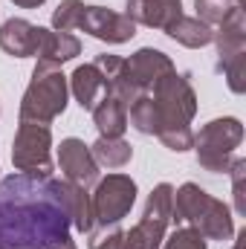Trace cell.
<instances>
[{
    "instance_id": "4fadbf2b",
    "label": "cell",
    "mask_w": 246,
    "mask_h": 249,
    "mask_svg": "<svg viewBox=\"0 0 246 249\" xmlns=\"http://www.w3.org/2000/svg\"><path fill=\"white\" fill-rule=\"evenodd\" d=\"M133 23L151 26V29H168L174 20L183 18V0H127L124 12Z\"/></svg>"
},
{
    "instance_id": "8992f818",
    "label": "cell",
    "mask_w": 246,
    "mask_h": 249,
    "mask_svg": "<svg viewBox=\"0 0 246 249\" xmlns=\"http://www.w3.org/2000/svg\"><path fill=\"white\" fill-rule=\"evenodd\" d=\"M171 214H174V186L159 183L148 194L142 220L130 232H122L119 249H159L165 241V229L171 226Z\"/></svg>"
},
{
    "instance_id": "8fae6325",
    "label": "cell",
    "mask_w": 246,
    "mask_h": 249,
    "mask_svg": "<svg viewBox=\"0 0 246 249\" xmlns=\"http://www.w3.org/2000/svg\"><path fill=\"white\" fill-rule=\"evenodd\" d=\"M124 64H127V75H130V81H133V87H136L139 93H151L154 84H157L165 72L174 70L171 58H168L162 50H154V47L136 50L130 58H124Z\"/></svg>"
},
{
    "instance_id": "603a6c76",
    "label": "cell",
    "mask_w": 246,
    "mask_h": 249,
    "mask_svg": "<svg viewBox=\"0 0 246 249\" xmlns=\"http://www.w3.org/2000/svg\"><path fill=\"white\" fill-rule=\"evenodd\" d=\"M81 12H84L81 0H61L58 9L53 12V29L55 32H72V29H78Z\"/></svg>"
},
{
    "instance_id": "30bf717a",
    "label": "cell",
    "mask_w": 246,
    "mask_h": 249,
    "mask_svg": "<svg viewBox=\"0 0 246 249\" xmlns=\"http://www.w3.org/2000/svg\"><path fill=\"white\" fill-rule=\"evenodd\" d=\"M58 168H61L64 180L75 183V186L87 188L99 183V165L90 154V145H84L75 136H67L58 145Z\"/></svg>"
},
{
    "instance_id": "ffe728a7",
    "label": "cell",
    "mask_w": 246,
    "mask_h": 249,
    "mask_svg": "<svg viewBox=\"0 0 246 249\" xmlns=\"http://www.w3.org/2000/svg\"><path fill=\"white\" fill-rule=\"evenodd\" d=\"M64 194H67V203H70V217H72V226L78 232H90L96 226L93 220V203H90V194L87 188L75 186V183H67L64 180Z\"/></svg>"
},
{
    "instance_id": "277c9868",
    "label": "cell",
    "mask_w": 246,
    "mask_h": 249,
    "mask_svg": "<svg viewBox=\"0 0 246 249\" xmlns=\"http://www.w3.org/2000/svg\"><path fill=\"white\" fill-rule=\"evenodd\" d=\"M67 96H70V84L61 67L38 61L32 70L29 87L20 99V122L50 124L67 110Z\"/></svg>"
},
{
    "instance_id": "52a82bcc",
    "label": "cell",
    "mask_w": 246,
    "mask_h": 249,
    "mask_svg": "<svg viewBox=\"0 0 246 249\" xmlns=\"http://www.w3.org/2000/svg\"><path fill=\"white\" fill-rule=\"evenodd\" d=\"M12 162L20 174L53 177V130H50V124H18V133L12 142Z\"/></svg>"
},
{
    "instance_id": "9a60e30c",
    "label": "cell",
    "mask_w": 246,
    "mask_h": 249,
    "mask_svg": "<svg viewBox=\"0 0 246 249\" xmlns=\"http://www.w3.org/2000/svg\"><path fill=\"white\" fill-rule=\"evenodd\" d=\"M67 84H70L75 102L81 105V110H93L96 102L107 93V87H105V75L99 72L96 64H81V67H75V72L67 78Z\"/></svg>"
},
{
    "instance_id": "7c38bea8",
    "label": "cell",
    "mask_w": 246,
    "mask_h": 249,
    "mask_svg": "<svg viewBox=\"0 0 246 249\" xmlns=\"http://www.w3.org/2000/svg\"><path fill=\"white\" fill-rule=\"evenodd\" d=\"M41 29L23 18H9L0 26V50L12 58H32L38 55V44H41Z\"/></svg>"
},
{
    "instance_id": "ba28073f",
    "label": "cell",
    "mask_w": 246,
    "mask_h": 249,
    "mask_svg": "<svg viewBox=\"0 0 246 249\" xmlns=\"http://www.w3.org/2000/svg\"><path fill=\"white\" fill-rule=\"evenodd\" d=\"M90 203H93V220L99 226L122 223V217L130 214L136 203V183L127 174H107L105 180L96 183Z\"/></svg>"
},
{
    "instance_id": "484cf974",
    "label": "cell",
    "mask_w": 246,
    "mask_h": 249,
    "mask_svg": "<svg viewBox=\"0 0 246 249\" xmlns=\"http://www.w3.org/2000/svg\"><path fill=\"white\" fill-rule=\"evenodd\" d=\"M90 241H87V247L90 249H119L122 244V226L119 223H113V226H93L90 232Z\"/></svg>"
},
{
    "instance_id": "7402d4cb",
    "label": "cell",
    "mask_w": 246,
    "mask_h": 249,
    "mask_svg": "<svg viewBox=\"0 0 246 249\" xmlns=\"http://www.w3.org/2000/svg\"><path fill=\"white\" fill-rule=\"evenodd\" d=\"M235 6H241V3H232V0H194L197 18H200L203 23H209V26H220V23L232 15Z\"/></svg>"
},
{
    "instance_id": "6da1fadb",
    "label": "cell",
    "mask_w": 246,
    "mask_h": 249,
    "mask_svg": "<svg viewBox=\"0 0 246 249\" xmlns=\"http://www.w3.org/2000/svg\"><path fill=\"white\" fill-rule=\"evenodd\" d=\"M70 229L64 180L20 171L0 180V249H53Z\"/></svg>"
},
{
    "instance_id": "7a4b0ae2",
    "label": "cell",
    "mask_w": 246,
    "mask_h": 249,
    "mask_svg": "<svg viewBox=\"0 0 246 249\" xmlns=\"http://www.w3.org/2000/svg\"><path fill=\"white\" fill-rule=\"evenodd\" d=\"M151 99L157 105V139L168 148L183 154L188 148H194V130H191V119L197 113V93L188 81V75L171 70L165 72L154 90Z\"/></svg>"
},
{
    "instance_id": "4316f807",
    "label": "cell",
    "mask_w": 246,
    "mask_h": 249,
    "mask_svg": "<svg viewBox=\"0 0 246 249\" xmlns=\"http://www.w3.org/2000/svg\"><path fill=\"white\" fill-rule=\"evenodd\" d=\"M229 174H232V194H235V212L238 214H246V160H232L229 165Z\"/></svg>"
},
{
    "instance_id": "f1b7e54d",
    "label": "cell",
    "mask_w": 246,
    "mask_h": 249,
    "mask_svg": "<svg viewBox=\"0 0 246 249\" xmlns=\"http://www.w3.org/2000/svg\"><path fill=\"white\" fill-rule=\"evenodd\" d=\"M53 249H78V247H75V241H72V238L67 235V238H64V241H58V244H55Z\"/></svg>"
},
{
    "instance_id": "e0dca14e",
    "label": "cell",
    "mask_w": 246,
    "mask_h": 249,
    "mask_svg": "<svg viewBox=\"0 0 246 249\" xmlns=\"http://www.w3.org/2000/svg\"><path fill=\"white\" fill-rule=\"evenodd\" d=\"M93 124L99 136L119 139L127 130V105H122L116 96H102L93 107Z\"/></svg>"
},
{
    "instance_id": "83f0119b",
    "label": "cell",
    "mask_w": 246,
    "mask_h": 249,
    "mask_svg": "<svg viewBox=\"0 0 246 249\" xmlns=\"http://www.w3.org/2000/svg\"><path fill=\"white\" fill-rule=\"evenodd\" d=\"M15 6H20V9H38V6H44L47 0H12Z\"/></svg>"
},
{
    "instance_id": "5bb4252c",
    "label": "cell",
    "mask_w": 246,
    "mask_h": 249,
    "mask_svg": "<svg viewBox=\"0 0 246 249\" xmlns=\"http://www.w3.org/2000/svg\"><path fill=\"white\" fill-rule=\"evenodd\" d=\"M214 44H217V64L229 61V58H235V55H246V15H244V6H235L232 15L217 26Z\"/></svg>"
},
{
    "instance_id": "ac0fdd59",
    "label": "cell",
    "mask_w": 246,
    "mask_h": 249,
    "mask_svg": "<svg viewBox=\"0 0 246 249\" xmlns=\"http://www.w3.org/2000/svg\"><path fill=\"white\" fill-rule=\"evenodd\" d=\"M165 35L174 38L177 44L188 47V50H200V47H209L214 41V29L209 23H203L200 18H185V15L165 29Z\"/></svg>"
},
{
    "instance_id": "5b68a950",
    "label": "cell",
    "mask_w": 246,
    "mask_h": 249,
    "mask_svg": "<svg viewBox=\"0 0 246 249\" xmlns=\"http://www.w3.org/2000/svg\"><path fill=\"white\" fill-rule=\"evenodd\" d=\"M244 142V124L235 116H223V119H211L209 124L200 127V133H194V151H197V162L211 171V174H223L232 165L235 151Z\"/></svg>"
},
{
    "instance_id": "4dcf8cb0",
    "label": "cell",
    "mask_w": 246,
    "mask_h": 249,
    "mask_svg": "<svg viewBox=\"0 0 246 249\" xmlns=\"http://www.w3.org/2000/svg\"><path fill=\"white\" fill-rule=\"evenodd\" d=\"M232 3H241V6H244V0H232Z\"/></svg>"
},
{
    "instance_id": "d4e9b609",
    "label": "cell",
    "mask_w": 246,
    "mask_h": 249,
    "mask_svg": "<svg viewBox=\"0 0 246 249\" xmlns=\"http://www.w3.org/2000/svg\"><path fill=\"white\" fill-rule=\"evenodd\" d=\"M217 70L226 75V84L232 93H238V96L246 93V55H235L229 61H220Z\"/></svg>"
},
{
    "instance_id": "f546056e",
    "label": "cell",
    "mask_w": 246,
    "mask_h": 249,
    "mask_svg": "<svg viewBox=\"0 0 246 249\" xmlns=\"http://www.w3.org/2000/svg\"><path fill=\"white\" fill-rule=\"evenodd\" d=\"M232 249H246V229L238 232V241H235V247H232Z\"/></svg>"
},
{
    "instance_id": "44dd1931",
    "label": "cell",
    "mask_w": 246,
    "mask_h": 249,
    "mask_svg": "<svg viewBox=\"0 0 246 249\" xmlns=\"http://www.w3.org/2000/svg\"><path fill=\"white\" fill-rule=\"evenodd\" d=\"M127 122L133 124L139 133H145V136H157V105H154V99H151V93H142V96H136L130 105H127Z\"/></svg>"
},
{
    "instance_id": "cb8c5ba5",
    "label": "cell",
    "mask_w": 246,
    "mask_h": 249,
    "mask_svg": "<svg viewBox=\"0 0 246 249\" xmlns=\"http://www.w3.org/2000/svg\"><path fill=\"white\" fill-rule=\"evenodd\" d=\"M159 249H209V244H206V238H203L194 226H177V229L162 241Z\"/></svg>"
},
{
    "instance_id": "d6986e66",
    "label": "cell",
    "mask_w": 246,
    "mask_h": 249,
    "mask_svg": "<svg viewBox=\"0 0 246 249\" xmlns=\"http://www.w3.org/2000/svg\"><path fill=\"white\" fill-rule=\"evenodd\" d=\"M90 154L96 160V165L102 168H124L133 157V148L124 142L122 136L119 139H107V136H99L93 145H90Z\"/></svg>"
},
{
    "instance_id": "3957f363",
    "label": "cell",
    "mask_w": 246,
    "mask_h": 249,
    "mask_svg": "<svg viewBox=\"0 0 246 249\" xmlns=\"http://www.w3.org/2000/svg\"><path fill=\"white\" fill-rule=\"evenodd\" d=\"M174 223L194 226L206 241H229L235 235V220H232V209L211 197L209 191L197 186V183H183L174 191Z\"/></svg>"
},
{
    "instance_id": "2e32d148",
    "label": "cell",
    "mask_w": 246,
    "mask_h": 249,
    "mask_svg": "<svg viewBox=\"0 0 246 249\" xmlns=\"http://www.w3.org/2000/svg\"><path fill=\"white\" fill-rule=\"evenodd\" d=\"M81 55V41L72 32H55V29H41V44H38V61L61 67L64 61H72Z\"/></svg>"
},
{
    "instance_id": "9c48e42d",
    "label": "cell",
    "mask_w": 246,
    "mask_h": 249,
    "mask_svg": "<svg viewBox=\"0 0 246 249\" xmlns=\"http://www.w3.org/2000/svg\"><path fill=\"white\" fill-rule=\"evenodd\" d=\"M78 29L105 41V44H127L136 35V23L127 15H119V12L105 9V6H84Z\"/></svg>"
}]
</instances>
